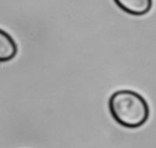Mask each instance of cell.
I'll list each match as a JSON object with an SVG mask.
<instances>
[{
	"instance_id": "cell-1",
	"label": "cell",
	"mask_w": 156,
	"mask_h": 148,
	"mask_svg": "<svg viewBox=\"0 0 156 148\" xmlns=\"http://www.w3.org/2000/svg\"><path fill=\"white\" fill-rule=\"evenodd\" d=\"M108 111L112 118L121 126L137 128L143 126L150 116L147 100L130 89H119L108 99Z\"/></svg>"
},
{
	"instance_id": "cell-2",
	"label": "cell",
	"mask_w": 156,
	"mask_h": 148,
	"mask_svg": "<svg viewBox=\"0 0 156 148\" xmlns=\"http://www.w3.org/2000/svg\"><path fill=\"white\" fill-rule=\"evenodd\" d=\"M118 8L132 16H144L151 11L153 0H112Z\"/></svg>"
},
{
	"instance_id": "cell-3",
	"label": "cell",
	"mask_w": 156,
	"mask_h": 148,
	"mask_svg": "<svg viewBox=\"0 0 156 148\" xmlns=\"http://www.w3.org/2000/svg\"><path fill=\"white\" fill-rule=\"evenodd\" d=\"M18 53V46L10 35L0 28V63L9 62L14 59Z\"/></svg>"
}]
</instances>
